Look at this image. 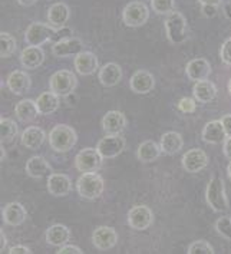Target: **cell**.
<instances>
[{
	"label": "cell",
	"instance_id": "6da1fadb",
	"mask_svg": "<svg viewBox=\"0 0 231 254\" xmlns=\"http://www.w3.org/2000/svg\"><path fill=\"white\" fill-rule=\"evenodd\" d=\"M205 200L216 213H226L229 211V200L226 195V186L223 178L214 177L210 180L207 190H205Z\"/></svg>",
	"mask_w": 231,
	"mask_h": 254
},
{
	"label": "cell",
	"instance_id": "7a4b0ae2",
	"mask_svg": "<svg viewBox=\"0 0 231 254\" xmlns=\"http://www.w3.org/2000/svg\"><path fill=\"white\" fill-rule=\"evenodd\" d=\"M105 188L104 178L98 173H82L76 181V190L82 198L96 200L102 195Z\"/></svg>",
	"mask_w": 231,
	"mask_h": 254
},
{
	"label": "cell",
	"instance_id": "3957f363",
	"mask_svg": "<svg viewBox=\"0 0 231 254\" xmlns=\"http://www.w3.org/2000/svg\"><path fill=\"white\" fill-rule=\"evenodd\" d=\"M78 141V136L73 128L68 125H56L49 132V145L54 148L56 152H68L75 147Z\"/></svg>",
	"mask_w": 231,
	"mask_h": 254
},
{
	"label": "cell",
	"instance_id": "277c9868",
	"mask_svg": "<svg viewBox=\"0 0 231 254\" xmlns=\"http://www.w3.org/2000/svg\"><path fill=\"white\" fill-rule=\"evenodd\" d=\"M165 30L168 40L173 45H181L188 38V26L184 14L174 10L173 13L167 14L165 19Z\"/></svg>",
	"mask_w": 231,
	"mask_h": 254
},
{
	"label": "cell",
	"instance_id": "5b68a950",
	"mask_svg": "<svg viewBox=\"0 0 231 254\" xmlns=\"http://www.w3.org/2000/svg\"><path fill=\"white\" fill-rule=\"evenodd\" d=\"M76 85H78L76 76L70 70H66V69L55 72L54 75L51 76V79H49L51 91L56 95H59V96H69L75 91Z\"/></svg>",
	"mask_w": 231,
	"mask_h": 254
},
{
	"label": "cell",
	"instance_id": "8992f818",
	"mask_svg": "<svg viewBox=\"0 0 231 254\" xmlns=\"http://www.w3.org/2000/svg\"><path fill=\"white\" fill-rule=\"evenodd\" d=\"M56 33H58V29L52 26V25L35 22V23H32L26 29L25 42H26V45H29V46H42L48 40L55 38Z\"/></svg>",
	"mask_w": 231,
	"mask_h": 254
},
{
	"label": "cell",
	"instance_id": "52a82bcc",
	"mask_svg": "<svg viewBox=\"0 0 231 254\" xmlns=\"http://www.w3.org/2000/svg\"><path fill=\"white\" fill-rule=\"evenodd\" d=\"M150 19V10L144 1H131L123 7L122 20L126 26L139 27Z\"/></svg>",
	"mask_w": 231,
	"mask_h": 254
},
{
	"label": "cell",
	"instance_id": "ba28073f",
	"mask_svg": "<svg viewBox=\"0 0 231 254\" xmlns=\"http://www.w3.org/2000/svg\"><path fill=\"white\" fill-rule=\"evenodd\" d=\"M102 160L96 148H83L75 157V167L81 173H96L102 165Z\"/></svg>",
	"mask_w": 231,
	"mask_h": 254
},
{
	"label": "cell",
	"instance_id": "9c48e42d",
	"mask_svg": "<svg viewBox=\"0 0 231 254\" xmlns=\"http://www.w3.org/2000/svg\"><path fill=\"white\" fill-rule=\"evenodd\" d=\"M96 149L99 151V154L102 155L104 160H111L118 157L123 149H125V139L123 136L119 135H109L104 136L102 139H99Z\"/></svg>",
	"mask_w": 231,
	"mask_h": 254
},
{
	"label": "cell",
	"instance_id": "30bf717a",
	"mask_svg": "<svg viewBox=\"0 0 231 254\" xmlns=\"http://www.w3.org/2000/svg\"><path fill=\"white\" fill-rule=\"evenodd\" d=\"M154 223V214L152 210L147 205H135L128 213V224L129 227L142 231L150 228Z\"/></svg>",
	"mask_w": 231,
	"mask_h": 254
},
{
	"label": "cell",
	"instance_id": "8fae6325",
	"mask_svg": "<svg viewBox=\"0 0 231 254\" xmlns=\"http://www.w3.org/2000/svg\"><path fill=\"white\" fill-rule=\"evenodd\" d=\"M207 165H208V157L200 148L187 151L182 157V168L190 174H197L203 171Z\"/></svg>",
	"mask_w": 231,
	"mask_h": 254
},
{
	"label": "cell",
	"instance_id": "7c38bea8",
	"mask_svg": "<svg viewBox=\"0 0 231 254\" xmlns=\"http://www.w3.org/2000/svg\"><path fill=\"white\" fill-rule=\"evenodd\" d=\"M52 52L58 58H68L76 56L83 52V42L79 38H63L55 42Z\"/></svg>",
	"mask_w": 231,
	"mask_h": 254
},
{
	"label": "cell",
	"instance_id": "4fadbf2b",
	"mask_svg": "<svg viewBox=\"0 0 231 254\" xmlns=\"http://www.w3.org/2000/svg\"><path fill=\"white\" fill-rule=\"evenodd\" d=\"M92 243L98 250H109L118 243V233L112 227L101 226L92 234Z\"/></svg>",
	"mask_w": 231,
	"mask_h": 254
},
{
	"label": "cell",
	"instance_id": "5bb4252c",
	"mask_svg": "<svg viewBox=\"0 0 231 254\" xmlns=\"http://www.w3.org/2000/svg\"><path fill=\"white\" fill-rule=\"evenodd\" d=\"M1 215H3V221L7 226L17 227V226H22L26 221L27 211L20 202L13 201V202H9V204L4 205Z\"/></svg>",
	"mask_w": 231,
	"mask_h": 254
},
{
	"label": "cell",
	"instance_id": "9a60e30c",
	"mask_svg": "<svg viewBox=\"0 0 231 254\" xmlns=\"http://www.w3.org/2000/svg\"><path fill=\"white\" fill-rule=\"evenodd\" d=\"M131 91L139 95L150 94L155 86V78L148 70H136L129 80Z\"/></svg>",
	"mask_w": 231,
	"mask_h": 254
},
{
	"label": "cell",
	"instance_id": "2e32d148",
	"mask_svg": "<svg viewBox=\"0 0 231 254\" xmlns=\"http://www.w3.org/2000/svg\"><path fill=\"white\" fill-rule=\"evenodd\" d=\"M126 128V118L121 111H109L102 118V129L105 134L119 135Z\"/></svg>",
	"mask_w": 231,
	"mask_h": 254
},
{
	"label": "cell",
	"instance_id": "e0dca14e",
	"mask_svg": "<svg viewBox=\"0 0 231 254\" xmlns=\"http://www.w3.org/2000/svg\"><path fill=\"white\" fill-rule=\"evenodd\" d=\"M185 73H187L188 79L194 80V82L208 79V76L211 73V65L204 58L192 59V61H190L187 64Z\"/></svg>",
	"mask_w": 231,
	"mask_h": 254
},
{
	"label": "cell",
	"instance_id": "ac0fdd59",
	"mask_svg": "<svg viewBox=\"0 0 231 254\" xmlns=\"http://www.w3.org/2000/svg\"><path fill=\"white\" fill-rule=\"evenodd\" d=\"M72 190V181L65 174H51L48 177V191L54 197H65Z\"/></svg>",
	"mask_w": 231,
	"mask_h": 254
},
{
	"label": "cell",
	"instance_id": "d6986e66",
	"mask_svg": "<svg viewBox=\"0 0 231 254\" xmlns=\"http://www.w3.org/2000/svg\"><path fill=\"white\" fill-rule=\"evenodd\" d=\"M69 12L68 4L59 1V3H54L49 9H48V22L49 25H52L56 29H63L66 26L69 20Z\"/></svg>",
	"mask_w": 231,
	"mask_h": 254
},
{
	"label": "cell",
	"instance_id": "ffe728a7",
	"mask_svg": "<svg viewBox=\"0 0 231 254\" xmlns=\"http://www.w3.org/2000/svg\"><path fill=\"white\" fill-rule=\"evenodd\" d=\"M192 95H194L195 101H198L201 104H208V102L214 101V98L217 96V88L211 80H198L192 86Z\"/></svg>",
	"mask_w": 231,
	"mask_h": 254
},
{
	"label": "cell",
	"instance_id": "44dd1931",
	"mask_svg": "<svg viewBox=\"0 0 231 254\" xmlns=\"http://www.w3.org/2000/svg\"><path fill=\"white\" fill-rule=\"evenodd\" d=\"M32 86L30 76L23 70H14L7 76V88L14 95H25Z\"/></svg>",
	"mask_w": 231,
	"mask_h": 254
},
{
	"label": "cell",
	"instance_id": "7402d4cb",
	"mask_svg": "<svg viewBox=\"0 0 231 254\" xmlns=\"http://www.w3.org/2000/svg\"><path fill=\"white\" fill-rule=\"evenodd\" d=\"M98 78H99V82L104 86L112 88V86L118 85L121 82V79H122V69H121V66L118 64L111 62V64H107V65H104V66L101 67Z\"/></svg>",
	"mask_w": 231,
	"mask_h": 254
},
{
	"label": "cell",
	"instance_id": "603a6c76",
	"mask_svg": "<svg viewBox=\"0 0 231 254\" xmlns=\"http://www.w3.org/2000/svg\"><path fill=\"white\" fill-rule=\"evenodd\" d=\"M45 62V52L41 46H29L22 51L20 54V64L26 69H36Z\"/></svg>",
	"mask_w": 231,
	"mask_h": 254
},
{
	"label": "cell",
	"instance_id": "cb8c5ba5",
	"mask_svg": "<svg viewBox=\"0 0 231 254\" xmlns=\"http://www.w3.org/2000/svg\"><path fill=\"white\" fill-rule=\"evenodd\" d=\"M45 138H46V134H45V131L42 128H39V127H29L23 131V134L20 136V142L27 149L35 151V149H39L43 145Z\"/></svg>",
	"mask_w": 231,
	"mask_h": 254
},
{
	"label": "cell",
	"instance_id": "d4e9b609",
	"mask_svg": "<svg viewBox=\"0 0 231 254\" xmlns=\"http://www.w3.org/2000/svg\"><path fill=\"white\" fill-rule=\"evenodd\" d=\"M51 173H52V167L43 157L35 155L26 162V174L32 178L39 180L43 177H49Z\"/></svg>",
	"mask_w": 231,
	"mask_h": 254
},
{
	"label": "cell",
	"instance_id": "484cf974",
	"mask_svg": "<svg viewBox=\"0 0 231 254\" xmlns=\"http://www.w3.org/2000/svg\"><path fill=\"white\" fill-rule=\"evenodd\" d=\"M203 139L207 144H221L227 139L221 121H210L203 129Z\"/></svg>",
	"mask_w": 231,
	"mask_h": 254
},
{
	"label": "cell",
	"instance_id": "4316f807",
	"mask_svg": "<svg viewBox=\"0 0 231 254\" xmlns=\"http://www.w3.org/2000/svg\"><path fill=\"white\" fill-rule=\"evenodd\" d=\"M75 69L83 76H89L98 69V58L92 52H81L75 58Z\"/></svg>",
	"mask_w": 231,
	"mask_h": 254
},
{
	"label": "cell",
	"instance_id": "83f0119b",
	"mask_svg": "<svg viewBox=\"0 0 231 254\" xmlns=\"http://www.w3.org/2000/svg\"><path fill=\"white\" fill-rule=\"evenodd\" d=\"M184 145V139L181 134H178L175 131H170V132H165L161 136V141H160V147L163 149L164 154L167 155H175L181 151V148Z\"/></svg>",
	"mask_w": 231,
	"mask_h": 254
},
{
	"label": "cell",
	"instance_id": "f1b7e54d",
	"mask_svg": "<svg viewBox=\"0 0 231 254\" xmlns=\"http://www.w3.org/2000/svg\"><path fill=\"white\" fill-rule=\"evenodd\" d=\"M69 239H70V231L63 224H54L46 230V241L51 246L60 247V246L66 244Z\"/></svg>",
	"mask_w": 231,
	"mask_h": 254
},
{
	"label": "cell",
	"instance_id": "f546056e",
	"mask_svg": "<svg viewBox=\"0 0 231 254\" xmlns=\"http://www.w3.org/2000/svg\"><path fill=\"white\" fill-rule=\"evenodd\" d=\"M59 95H56L52 91H48V92H43L38 96L36 99V105L39 109V114L41 115H51L58 111V108L60 105L59 102Z\"/></svg>",
	"mask_w": 231,
	"mask_h": 254
},
{
	"label": "cell",
	"instance_id": "4dcf8cb0",
	"mask_svg": "<svg viewBox=\"0 0 231 254\" xmlns=\"http://www.w3.org/2000/svg\"><path fill=\"white\" fill-rule=\"evenodd\" d=\"M14 114L19 118V121H22V122H30V121H33L38 117V114H39L36 101H32V99H23V101H20L14 107Z\"/></svg>",
	"mask_w": 231,
	"mask_h": 254
},
{
	"label": "cell",
	"instance_id": "1f68e13d",
	"mask_svg": "<svg viewBox=\"0 0 231 254\" xmlns=\"http://www.w3.org/2000/svg\"><path fill=\"white\" fill-rule=\"evenodd\" d=\"M161 152H163V149L160 147V144H157L154 141H144L138 147L136 157L141 162H152V161L158 160Z\"/></svg>",
	"mask_w": 231,
	"mask_h": 254
},
{
	"label": "cell",
	"instance_id": "d6a6232c",
	"mask_svg": "<svg viewBox=\"0 0 231 254\" xmlns=\"http://www.w3.org/2000/svg\"><path fill=\"white\" fill-rule=\"evenodd\" d=\"M17 135V125L9 118H1L0 120V138L1 144L3 142H12L14 136Z\"/></svg>",
	"mask_w": 231,
	"mask_h": 254
},
{
	"label": "cell",
	"instance_id": "836d02e7",
	"mask_svg": "<svg viewBox=\"0 0 231 254\" xmlns=\"http://www.w3.org/2000/svg\"><path fill=\"white\" fill-rule=\"evenodd\" d=\"M0 56L1 58H9L14 54L16 51V40L6 32H1L0 33Z\"/></svg>",
	"mask_w": 231,
	"mask_h": 254
},
{
	"label": "cell",
	"instance_id": "e575fe53",
	"mask_svg": "<svg viewBox=\"0 0 231 254\" xmlns=\"http://www.w3.org/2000/svg\"><path fill=\"white\" fill-rule=\"evenodd\" d=\"M151 7L157 14H170L175 10V0H151Z\"/></svg>",
	"mask_w": 231,
	"mask_h": 254
},
{
	"label": "cell",
	"instance_id": "d590c367",
	"mask_svg": "<svg viewBox=\"0 0 231 254\" xmlns=\"http://www.w3.org/2000/svg\"><path fill=\"white\" fill-rule=\"evenodd\" d=\"M188 254H214V247L205 240H198L191 243L190 247L187 249Z\"/></svg>",
	"mask_w": 231,
	"mask_h": 254
},
{
	"label": "cell",
	"instance_id": "8d00e7d4",
	"mask_svg": "<svg viewBox=\"0 0 231 254\" xmlns=\"http://www.w3.org/2000/svg\"><path fill=\"white\" fill-rule=\"evenodd\" d=\"M216 230L223 239L231 241V217L229 215L220 217L216 221Z\"/></svg>",
	"mask_w": 231,
	"mask_h": 254
},
{
	"label": "cell",
	"instance_id": "74e56055",
	"mask_svg": "<svg viewBox=\"0 0 231 254\" xmlns=\"http://www.w3.org/2000/svg\"><path fill=\"white\" fill-rule=\"evenodd\" d=\"M177 108L181 112H184V114H192L195 111V108H197V104L191 98H181L179 102H178Z\"/></svg>",
	"mask_w": 231,
	"mask_h": 254
},
{
	"label": "cell",
	"instance_id": "f35d334b",
	"mask_svg": "<svg viewBox=\"0 0 231 254\" xmlns=\"http://www.w3.org/2000/svg\"><path fill=\"white\" fill-rule=\"evenodd\" d=\"M220 58H221L223 64L231 66V39H227L223 43L221 51H220Z\"/></svg>",
	"mask_w": 231,
	"mask_h": 254
},
{
	"label": "cell",
	"instance_id": "ab89813d",
	"mask_svg": "<svg viewBox=\"0 0 231 254\" xmlns=\"http://www.w3.org/2000/svg\"><path fill=\"white\" fill-rule=\"evenodd\" d=\"M58 254H82V252L79 247H76V246H68V244H63V246H60L59 247V250L56 252Z\"/></svg>",
	"mask_w": 231,
	"mask_h": 254
},
{
	"label": "cell",
	"instance_id": "60d3db41",
	"mask_svg": "<svg viewBox=\"0 0 231 254\" xmlns=\"http://www.w3.org/2000/svg\"><path fill=\"white\" fill-rule=\"evenodd\" d=\"M217 7L214 4H203V14L205 17H214L217 14Z\"/></svg>",
	"mask_w": 231,
	"mask_h": 254
},
{
	"label": "cell",
	"instance_id": "b9f144b4",
	"mask_svg": "<svg viewBox=\"0 0 231 254\" xmlns=\"http://www.w3.org/2000/svg\"><path fill=\"white\" fill-rule=\"evenodd\" d=\"M10 254H30V249L26 247V246H14V247H10L9 250Z\"/></svg>",
	"mask_w": 231,
	"mask_h": 254
},
{
	"label": "cell",
	"instance_id": "7bdbcfd3",
	"mask_svg": "<svg viewBox=\"0 0 231 254\" xmlns=\"http://www.w3.org/2000/svg\"><path fill=\"white\" fill-rule=\"evenodd\" d=\"M220 121H221V124H223V127L226 129L227 136H231V115H224Z\"/></svg>",
	"mask_w": 231,
	"mask_h": 254
},
{
	"label": "cell",
	"instance_id": "ee69618b",
	"mask_svg": "<svg viewBox=\"0 0 231 254\" xmlns=\"http://www.w3.org/2000/svg\"><path fill=\"white\" fill-rule=\"evenodd\" d=\"M224 155L229 158V160H231V136H227V139L224 141Z\"/></svg>",
	"mask_w": 231,
	"mask_h": 254
},
{
	"label": "cell",
	"instance_id": "f6af8a7d",
	"mask_svg": "<svg viewBox=\"0 0 231 254\" xmlns=\"http://www.w3.org/2000/svg\"><path fill=\"white\" fill-rule=\"evenodd\" d=\"M224 14L229 20H231V0L224 4Z\"/></svg>",
	"mask_w": 231,
	"mask_h": 254
},
{
	"label": "cell",
	"instance_id": "bcb514c9",
	"mask_svg": "<svg viewBox=\"0 0 231 254\" xmlns=\"http://www.w3.org/2000/svg\"><path fill=\"white\" fill-rule=\"evenodd\" d=\"M36 1H38V0H17V3H19V4L26 6V7H29V6H33Z\"/></svg>",
	"mask_w": 231,
	"mask_h": 254
},
{
	"label": "cell",
	"instance_id": "7dc6e473",
	"mask_svg": "<svg viewBox=\"0 0 231 254\" xmlns=\"http://www.w3.org/2000/svg\"><path fill=\"white\" fill-rule=\"evenodd\" d=\"M0 250H1V253H3V249L6 247V236H4V233H3V230L0 231Z\"/></svg>",
	"mask_w": 231,
	"mask_h": 254
},
{
	"label": "cell",
	"instance_id": "c3c4849f",
	"mask_svg": "<svg viewBox=\"0 0 231 254\" xmlns=\"http://www.w3.org/2000/svg\"><path fill=\"white\" fill-rule=\"evenodd\" d=\"M201 4H214V6H218L223 0H198Z\"/></svg>",
	"mask_w": 231,
	"mask_h": 254
},
{
	"label": "cell",
	"instance_id": "681fc988",
	"mask_svg": "<svg viewBox=\"0 0 231 254\" xmlns=\"http://www.w3.org/2000/svg\"><path fill=\"white\" fill-rule=\"evenodd\" d=\"M227 174H229V178L231 180V161L230 164H229V167H227Z\"/></svg>",
	"mask_w": 231,
	"mask_h": 254
},
{
	"label": "cell",
	"instance_id": "f907efd6",
	"mask_svg": "<svg viewBox=\"0 0 231 254\" xmlns=\"http://www.w3.org/2000/svg\"><path fill=\"white\" fill-rule=\"evenodd\" d=\"M229 92H230V95H231V79H230V82H229Z\"/></svg>",
	"mask_w": 231,
	"mask_h": 254
}]
</instances>
